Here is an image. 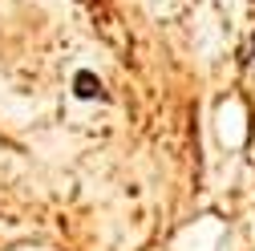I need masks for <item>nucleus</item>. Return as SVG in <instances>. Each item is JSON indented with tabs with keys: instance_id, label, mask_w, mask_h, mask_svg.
<instances>
[{
	"instance_id": "obj_1",
	"label": "nucleus",
	"mask_w": 255,
	"mask_h": 251,
	"mask_svg": "<svg viewBox=\"0 0 255 251\" xmlns=\"http://www.w3.org/2000/svg\"><path fill=\"white\" fill-rule=\"evenodd\" d=\"M93 93H102V81L89 77V73H81L77 77V98H93Z\"/></svg>"
}]
</instances>
